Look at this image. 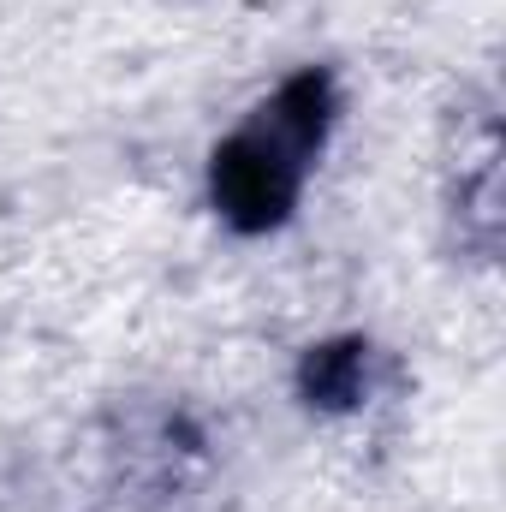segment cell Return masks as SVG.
Returning <instances> with one entry per match:
<instances>
[{
	"instance_id": "1",
	"label": "cell",
	"mask_w": 506,
	"mask_h": 512,
	"mask_svg": "<svg viewBox=\"0 0 506 512\" xmlns=\"http://www.w3.org/2000/svg\"><path fill=\"white\" fill-rule=\"evenodd\" d=\"M322 114H328V102H322L316 78L286 84L251 126L215 155V203L245 227L280 221L298 179H304V155L322 137Z\"/></svg>"
}]
</instances>
